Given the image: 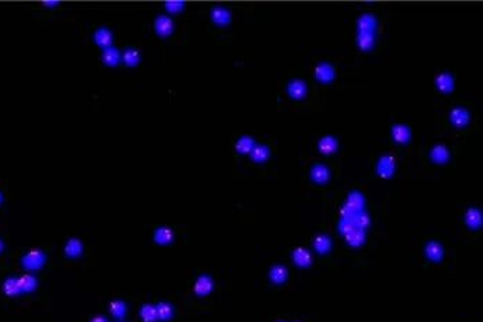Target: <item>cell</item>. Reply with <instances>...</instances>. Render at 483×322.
Listing matches in <instances>:
<instances>
[{
    "label": "cell",
    "instance_id": "cell-1",
    "mask_svg": "<svg viewBox=\"0 0 483 322\" xmlns=\"http://www.w3.org/2000/svg\"><path fill=\"white\" fill-rule=\"evenodd\" d=\"M46 264V253L41 249H29L21 258V265L27 271H40Z\"/></svg>",
    "mask_w": 483,
    "mask_h": 322
},
{
    "label": "cell",
    "instance_id": "cell-2",
    "mask_svg": "<svg viewBox=\"0 0 483 322\" xmlns=\"http://www.w3.org/2000/svg\"><path fill=\"white\" fill-rule=\"evenodd\" d=\"M390 135H391L394 143L398 144V146H405V144H408L410 142L412 129L405 122H397V123H394L390 127Z\"/></svg>",
    "mask_w": 483,
    "mask_h": 322
},
{
    "label": "cell",
    "instance_id": "cell-3",
    "mask_svg": "<svg viewBox=\"0 0 483 322\" xmlns=\"http://www.w3.org/2000/svg\"><path fill=\"white\" fill-rule=\"evenodd\" d=\"M314 76L316 81H319L322 84H329L332 83L336 76V69L335 65L328 62V60H321L315 65L314 68Z\"/></svg>",
    "mask_w": 483,
    "mask_h": 322
},
{
    "label": "cell",
    "instance_id": "cell-4",
    "mask_svg": "<svg viewBox=\"0 0 483 322\" xmlns=\"http://www.w3.org/2000/svg\"><path fill=\"white\" fill-rule=\"evenodd\" d=\"M378 17L374 14V13H362L356 20V27L357 31L360 33H371L375 34V31L378 29Z\"/></svg>",
    "mask_w": 483,
    "mask_h": 322
},
{
    "label": "cell",
    "instance_id": "cell-5",
    "mask_svg": "<svg viewBox=\"0 0 483 322\" xmlns=\"http://www.w3.org/2000/svg\"><path fill=\"white\" fill-rule=\"evenodd\" d=\"M434 84L438 91L443 92V94H449V92L454 91L455 87V76L451 72L443 70L436 76L434 79Z\"/></svg>",
    "mask_w": 483,
    "mask_h": 322
},
{
    "label": "cell",
    "instance_id": "cell-6",
    "mask_svg": "<svg viewBox=\"0 0 483 322\" xmlns=\"http://www.w3.org/2000/svg\"><path fill=\"white\" fill-rule=\"evenodd\" d=\"M448 119L451 122V125H454L455 127H464L469 123L471 115H469V111L466 110L465 107H461V105H455L449 110Z\"/></svg>",
    "mask_w": 483,
    "mask_h": 322
},
{
    "label": "cell",
    "instance_id": "cell-7",
    "mask_svg": "<svg viewBox=\"0 0 483 322\" xmlns=\"http://www.w3.org/2000/svg\"><path fill=\"white\" fill-rule=\"evenodd\" d=\"M174 27H175V23H174V20L168 14H164V13H161L158 14L157 17L154 18V29L155 33L161 37H167L174 31Z\"/></svg>",
    "mask_w": 483,
    "mask_h": 322
},
{
    "label": "cell",
    "instance_id": "cell-8",
    "mask_svg": "<svg viewBox=\"0 0 483 322\" xmlns=\"http://www.w3.org/2000/svg\"><path fill=\"white\" fill-rule=\"evenodd\" d=\"M316 147H318V150L321 151L322 154L331 155L336 153V150L339 147V140L334 135H325V136H321L318 139Z\"/></svg>",
    "mask_w": 483,
    "mask_h": 322
},
{
    "label": "cell",
    "instance_id": "cell-9",
    "mask_svg": "<svg viewBox=\"0 0 483 322\" xmlns=\"http://www.w3.org/2000/svg\"><path fill=\"white\" fill-rule=\"evenodd\" d=\"M395 171V158L391 154L381 155L377 161V173L382 178L391 177Z\"/></svg>",
    "mask_w": 483,
    "mask_h": 322
},
{
    "label": "cell",
    "instance_id": "cell-10",
    "mask_svg": "<svg viewBox=\"0 0 483 322\" xmlns=\"http://www.w3.org/2000/svg\"><path fill=\"white\" fill-rule=\"evenodd\" d=\"M286 90H287L288 97L293 98V100H303L307 95V91H308L305 81L301 80V79H297V77L288 81Z\"/></svg>",
    "mask_w": 483,
    "mask_h": 322
},
{
    "label": "cell",
    "instance_id": "cell-11",
    "mask_svg": "<svg viewBox=\"0 0 483 322\" xmlns=\"http://www.w3.org/2000/svg\"><path fill=\"white\" fill-rule=\"evenodd\" d=\"M210 18H212L213 23L226 25V24H230V21L233 20V14L227 7L213 6L210 9Z\"/></svg>",
    "mask_w": 483,
    "mask_h": 322
},
{
    "label": "cell",
    "instance_id": "cell-12",
    "mask_svg": "<svg viewBox=\"0 0 483 322\" xmlns=\"http://www.w3.org/2000/svg\"><path fill=\"white\" fill-rule=\"evenodd\" d=\"M94 41H95V44L100 46H103L104 48H108V46H112V41H114V34H112V31L110 28H107V27H98L95 31H94Z\"/></svg>",
    "mask_w": 483,
    "mask_h": 322
},
{
    "label": "cell",
    "instance_id": "cell-13",
    "mask_svg": "<svg viewBox=\"0 0 483 322\" xmlns=\"http://www.w3.org/2000/svg\"><path fill=\"white\" fill-rule=\"evenodd\" d=\"M213 287H214V283H213L212 277L209 275H201L196 279L194 290L198 296H206V294L212 293Z\"/></svg>",
    "mask_w": 483,
    "mask_h": 322
},
{
    "label": "cell",
    "instance_id": "cell-14",
    "mask_svg": "<svg viewBox=\"0 0 483 322\" xmlns=\"http://www.w3.org/2000/svg\"><path fill=\"white\" fill-rule=\"evenodd\" d=\"M375 41H377L375 34H371V33H360V31H357L356 33V45L357 48H360L362 51H371L374 45H375Z\"/></svg>",
    "mask_w": 483,
    "mask_h": 322
},
{
    "label": "cell",
    "instance_id": "cell-15",
    "mask_svg": "<svg viewBox=\"0 0 483 322\" xmlns=\"http://www.w3.org/2000/svg\"><path fill=\"white\" fill-rule=\"evenodd\" d=\"M255 144H256V140H255L252 136H249V135H242V136H240V138L236 140L234 147H236L237 153H240V154H249Z\"/></svg>",
    "mask_w": 483,
    "mask_h": 322
},
{
    "label": "cell",
    "instance_id": "cell-16",
    "mask_svg": "<svg viewBox=\"0 0 483 322\" xmlns=\"http://www.w3.org/2000/svg\"><path fill=\"white\" fill-rule=\"evenodd\" d=\"M17 282L21 293H33L37 288V286H38L37 277L34 275H31V273H24L21 276H18Z\"/></svg>",
    "mask_w": 483,
    "mask_h": 322
},
{
    "label": "cell",
    "instance_id": "cell-17",
    "mask_svg": "<svg viewBox=\"0 0 483 322\" xmlns=\"http://www.w3.org/2000/svg\"><path fill=\"white\" fill-rule=\"evenodd\" d=\"M249 155H251V160L255 161V163H264V161H266L271 157V147L265 143H256L253 146V149L251 150Z\"/></svg>",
    "mask_w": 483,
    "mask_h": 322
},
{
    "label": "cell",
    "instance_id": "cell-18",
    "mask_svg": "<svg viewBox=\"0 0 483 322\" xmlns=\"http://www.w3.org/2000/svg\"><path fill=\"white\" fill-rule=\"evenodd\" d=\"M430 157L437 164H445L449 160V150L445 144H436L430 150Z\"/></svg>",
    "mask_w": 483,
    "mask_h": 322
},
{
    "label": "cell",
    "instance_id": "cell-19",
    "mask_svg": "<svg viewBox=\"0 0 483 322\" xmlns=\"http://www.w3.org/2000/svg\"><path fill=\"white\" fill-rule=\"evenodd\" d=\"M65 253L69 258H79L83 253V242L79 238H69L65 244Z\"/></svg>",
    "mask_w": 483,
    "mask_h": 322
},
{
    "label": "cell",
    "instance_id": "cell-20",
    "mask_svg": "<svg viewBox=\"0 0 483 322\" xmlns=\"http://www.w3.org/2000/svg\"><path fill=\"white\" fill-rule=\"evenodd\" d=\"M153 238H154V241L157 244H160V245H167L170 242L174 240V231L171 229H168V227H158V229H155L154 233H153Z\"/></svg>",
    "mask_w": 483,
    "mask_h": 322
},
{
    "label": "cell",
    "instance_id": "cell-21",
    "mask_svg": "<svg viewBox=\"0 0 483 322\" xmlns=\"http://www.w3.org/2000/svg\"><path fill=\"white\" fill-rule=\"evenodd\" d=\"M121 59L127 66H133V65L139 63V60H140V51L136 46H126L121 52Z\"/></svg>",
    "mask_w": 483,
    "mask_h": 322
},
{
    "label": "cell",
    "instance_id": "cell-22",
    "mask_svg": "<svg viewBox=\"0 0 483 322\" xmlns=\"http://www.w3.org/2000/svg\"><path fill=\"white\" fill-rule=\"evenodd\" d=\"M101 59H103L104 63L116 65L121 60V52H119V49H116L115 46L104 48L103 53H101Z\"/></svg>",
    "mask_w": 483,
    "mask_h": 322
},
{
    "label": "cell",
    "instance_id": "cell-23",
    "mask_svg": "<svg viewBox=\"0 0 483 322\" xmlns=\"http://www.w3.org/2000/svg\"><path fill=\"white\" fill-rule=\"evenodd\" d=\"M311 178L314 179L316 184L327 182L329 178L328 168L325 167L324 164H315V166H312V168H311Z\"/></svg>",
    "mask_w": 483,
    "mask_h": 322
},
{
    "label": "cell",
    "instance_id": "cell-24",
    "mask_svg": "<svg viewBox=\"0 0 483 322\" xmlns=\"http://www.w3.org/2000/svg\"><path fill=\"white\" fill-rule=\"evenodd\" d=\"M139 315L142 318L143 322H157L158 321V316H157V310H155V305L149 304L146 303L140 307L139 310Z\"/></svg>",
    "mask_w": 483,
    "mask_h": 322
},
{
    "label": "cell",
    "instance_id": "cell-25",
    "mask_svg": "<svg viewBox=\"0 0 483 322\" xmlns=\"http://www.w3.org/2000/svg\"><path fill=\"white\" fill-rule=\"evenodd\" d=\"M108 310H110L111 315L116 318V319H122L123 316L126 315L127 307L125 304V301L122 300H112L110 304H108Z\"/></svg>",
    "mask_w": 483,
    "mask_h": 322
},
{
    "label": "cell",
    "instance_id": "cell-26",
    "mask_svg": "<svg viewBox=\"0 0 483 322\" xmlns=\"http://www.w3.org/2000/svg\"><path fill=\"white\" fill-rule=\"evenodd\" d=\"M269 279L273 284H282L286 282L287 279V269L282 266V265H276L273 266L269 272Z\"/></svg>",
    "mask_w": 483,
    "mask_h": 322
},
{
    "label": "cell",
    "instance_id": "cell-27",
    "mask_svg": "<svg viewBox=\"0 0 483 322\" xmlns=\"http://www.w3.org/2000/svg\"><path fill=\"white\" fill-rule=\"evenodd\" d=\"M155 310H157V316H158V321H168L171 319L174 315V308L173 305L167 303V301H160L155 304Z\"/></svg>",
    "mask_w": 483,
    "mask_h": 322
},
{
    "label": "cell",
    "instance_id": "cell-28",
    "mask_svg": "<svg viewBox=\"0 0 483 322\" xmlns=\"http://www.w3.org/2000/svg\"><path fill=\"white\" fill-rule=\"evenodd\" d=\"M293 259L294 262L301 268L311 265V253L305 248H296L293 251Z\"/></svg>",
    "mask_w": 483,
    "mask_h": 322
},
{
    "label": "cell",
    "instance_id": "cell-29",
    "mask_svg": "<svg viewBox=\"0 0 483 322\" xmlns=\"http://www.w3.org/2000/svg\"><path fill=\"white\" fill-rule=\"evenodd\" d=\"M444 253V248L438 244V242H429L427 245H426V255L429 256V258L432 259V261H440L441 256H443Z\"/></svg>",
    "mask_w": 483,
    "mask_h": 322
},
{
    "label": "cell",
    "instance_id": "cell-30",
    "mask_svg": "<svg viewBox=\"0 0 483 322\" xmlns=\"http://www.w3.org/2000/svg\"><path fill=\"white\" fill-rule=\"evenodd\" d=\"M3 292H5L6 296H10V297H14V296L21 294V290L18 287L17 277H9V279H6L5 283H3Z\"/></svg>",
    "mask_w": 483,
    "mask_h": 322
},
{
    "label": "cell",
    "instance_id": "cell-31",
    "mask_svg": "<svg viewBox=\"0 0 483 322\" xmlns=\"http://www.w3.org/2000/svg\"><path fill=\"white\" fill-rule=\"evenodd\" d=\"M465 223L471 229H477L479 226H480V213L477 210L476 207H472V209H468L465 213Z\"/></svg>",
    "mask_w": 483,
    "mask_h": 322
},
{
    "label": "cell",
    "instance_id": "cell-32",
    "mask_svg": "<svg viewBox=\"0 0 483 322\" xmlns=\"http://www.w3.org/2000/svg\"><path fill=\"white\" fill-rule=\"evenodd\" d=\"M312 245L318 253H325L328 252V249L331 248V240L327 236H318L312 241Z\"/></svg>",
    "mask_w": 483,
    "mask_h": 322
},
{
    "label": "cell",
    "instance_id": "cell-33",
    "mask_svg": "<svg viewBox=\"0 0 483 322\" xmlns=\"http://www.w3.org/2000/svg\"><path fill=\"white\" fill-rule=\"evenodd\" d=\"M185 3L182 0H167L164 3V7L167 9L170 13H178L184 9Z\"/></svg>",
    "mask_w": 483,
    "mask_h": 322
},
{
    "label": "cell",
    "instance_id": "cell-34",
    "mask_svg": "<svg viewBox=\"0 0 483 322\" xmlns=\"http://www.w3.org/2000/svg\"><path fill=\"white\" fill-rule=\"evenodd\" d=\"M90 322H108V319H107V316H104V315H95V316H92L91 321Z\"/></svg>",
    "mask_w": 483,
    "mask_h": 322
},
{
    "label": "cell",
    "instance_id": "cell-35",
    "mask_svg": "<svg viewBox=\"0 0 483 322\" xmlns=\"http://www.w3.org/2000/svg\"><path fill=\"white\" fill-rule=\"evenodd\" d=\"M42 5L44 6H58L59 5V0H44L42 2Z\"/></svg>",
    "mask_w": 483,
    "mask_h": 322
},
{
    "label": "cell",
    "instance_id": "cell-36",
    "mask_svg": "<svg viewBox=\"0 0 483 322\" xmlns=\"http://www.w3.org/2000/svg\"><path fill=\"white\" fill-rule=\"evenodd\" d=\"M3 247H5V245H3V241H2V240H0V252H2V251H3Z\"/></svg>",
    "mask_w": 483,
    "mask_h": 322
},
{
    "label": "cell",
    "instance_id": "cell-37",
    "mask_svg": "<svg viewBox=\"0 0 483 322\" xmlns=\"http://www.w3.org/2000/svg\"><path fill=\"white\" fill-rule=\"evenodd\" d=\"M2 201H3V195H2V192H0V203H2Z\"/></svg>",
    "mask_w": 483,
    "mask_h": 322
},
{
    "label": "cell",
    "instance_id": "cell-38",
    "mask_svg": "<svg viewBox=\"0 0 483 322\" xmlns=\"http://www.w3.org/2000/svg\"><path fill=\"white\" fill-rule=\"evenodd\" d=\"M277 322H284V321H277Z\"/></svg>",
    "mask_w": 483,
    "mask_h": 322
},
{
    "label": "cell",
    "instance_id": "cell-39",
    "mask_svg": "<svg viewBox=\"0 0 483 322\" xmlns=\"http://www.w3.org/2000/svg\"><path fill=\"white\" fill-rule=\"evenodd\" d=\"M118 322H122V321H118Z\"/></svg>",
    "mask_w": 483,
    "mask_h": 322
},
{
    "label": "cell",
    "instance_id": "cell-40",
    "mask_svg": "<svg viewBox=\"0 0 483 322\" xmlns=\"http://www.w3.org/2000/svg\"><path fill=\"white\" fill-rule=\"evenodd\" d=\"M296 322H297V321H296Z\"/></svg>",
    "mask_w": 483,
    "mask_h": 322
}]
</instances>
